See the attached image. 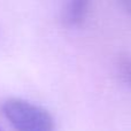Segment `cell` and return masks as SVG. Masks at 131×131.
I'll return each instance as SVG.
<instances>
[{
    "instance_id": "obj_3",
    "label": "cell",
    "mask_w": 131,
    "mask_h": 131,
    "mask_svg": "<svg viewBox=\"0 0 131 131\" xmlns=\"http://www.w3.org/2000/svg\"><path fill=\"white\" fill-rule=\"evenodd\" d=\"M117 72L121 79L131 89V55H123L118 59Z\"/></svg>"
},
{
    "instance_id": "obj_2",
    "label": "cell",
    "mask_w": 131,
    "mask_h": 131,
    "mask_svg": "<svg viewBox=\"0 0 131 131\" xmlns=\"http://www.w3.org/2000/svg\"><path fill=\"white\" fill-rule=\"evenodd\" d=\"M91 2L88 0H70L61 9V23L68 29H76L85 24L90 16Z\"/></svg>"
},
{
    "instance_id": "obj_4",
    "label": "cell",
    "mask_w": 131,
    "mask_h": 131,
    "mask_svg": "<svg viewBox=\"0 0 131 131\" xmlns=\"http://www.w3.org/2000/svg\"><path fill=\"white\" fill-rule=\"evenodd\" d=\"M121 7L124 10V13L131 18V0H123V1H121Z\"/></svg>"
},
{
    "instance_id": "obj_1",
    "label": "cell",
    "mask_w": 131,
    "mask_h": 131,
    "mask_svg": "<svg viewBox=\"0 0 131 131\" xmlns=\"http://www.w3.org/2000/svg\"><path fill=\"white\" fill-rule=\"evenodd\" d=\"M1 113L15 131H55L54 117L39 105L21 98H9L1 105Z\"/></svg>"
},
{
    "instance_id": "obj_5",
    "label": "cell",
    "mask_w": 131,
    "mask_h": 131,
    "mask_svg": "<svg viewBox=\"0 0 131 131\" xmlns=\"http://www.w3.org/2000/svg\"><path fill=\"white\" fill-rule=\"evenodd\" d=\"M0 131H2V130H1V128H0Z\"/></svg>"
}]
</instances>
